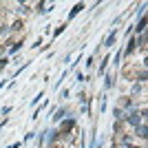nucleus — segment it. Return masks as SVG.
<instances>
[{
	"label": "nucleus",
	"mask_w": 148,
	"mask_h": 148,
	"mask_svg": "<svg viewBox=\"0 0 148 148\" xmlns=\"http://www.w3.org/2000/svg\"><path fill=\"white\" fill-rule=\"evenodd\" d=\"M9 33H11V27H9V25L0 27V36H9Z\"/></svg>",
	"instance_id": "obj_16"
},
{
	"label": "nucleus",
	"mask_w": 148,
	"mask_h": 148,
	"mask_svg": "<svg viewBox=\"0 0 148 148\" xmlns=\"http://www.w3.org/2000/svg\"><path fill=\"white\" fill-rule=\"evenodd\" d=\"M126 148H142V146H133V144H128V146H126Z\"/></svg>",
	"instance_id": "obj_28"
},
{
	"label": "nucleus",
	"mask_w": 148,
	"mask_h": 148,
	"mask_svg": "<svg viewBox=\"0 0 148 148\" xmlns=\"http://www.w3.org/2000/svg\"><path fill=\"white\" fill-rule=\"evenodd\" d=\"M144 9H146V5H142V9H139V22L135 25L137 36H144V29H146V18H144Z\"/></svg>",
	"instance_id": "obj_4"
},
{
	"label": "nucleus",
	"mask_w": 148,
	"mask_h": 148,
	"mask_svg": "<svg viewBox=\"0 0 148 148\" xmlns=\"http://www.w3.org/2000/svg\"><path fill=\"white\" fill-rule=\"evenodd\" d=\"M113 80H115L113 75H106V77H104V88H111L113 86Z\"/></svg>",
	"instance_id": "obj_13"
},
{
	"label": "nucleus",
	"mask_w": 148,
	"mask_h": 148,
	"mask_svg": "<svg viewBox=\"0 0 148 148\" xmlns=\"http://www.w3.org/2000/svg\"><path fill=\"white\" fill-rule=\"evenodd\" d=\"M139 91H142V84H139V82H135V84H133V95H137Z\"/></svg>",
	"instance_id": "obj_21"
},
{
	"label": "nucleus",
	"mask_w": 148,
	"mask_h": 148,
	"mask_svg": "<svg viewBox=\"0 0 148 148\" xmlns=\"http://www.w3.org/2000/svg\"><path fill=\"white\" fill-rule=\"evenodd\" d=\"M115 40H117V29H113L111 33H108V38L104 40V47H106V49H111V47H115Z\"/></svg>",
	"instance_id": "obj_6"
},
{
	"label": "nucleus",
	"mask_w": 148,
	"mask_h": 148,
	"mask_svg": "<svg viewBox=\"0 0 148 148\" xmlns=\"http://www.w3.org/2000/svg\"><path fill=\"white\" fill-rule=\"evenodd\" d=\"M9 148H22V144H11Z\"/></svg>",
	"instance_id": "obj_27"
},
{
	"label": "nucleus",
	"mask_w": 148,
	"mask_h": 148,
	"mask_svg": "<svg viewBox=\"0 0 148 148\" xmlns=\"http://www.w3.org/2000/svg\"><path fill=\"white\" fill-rule=\"evenodd\" d=\"M42 97H44V93H38L36 97L31 99V106H38V104H40V99H42Z\"/></svg>",
	"instance_id": "obj_14"
},
{
	"label": "nucleus",
	"mask_w": 148,
	"mask_h": 148,
	"mask_svg": "<svg viewBox=\"0 0 148 148\" xmlns=\"http://www.w3.org/2000/svg\"><path fill=\"white\" fill-rule=\"evenodd\" d=\"M135 135H139V137H142V139H146V135H148L146 122H144V124H139V126H137V128H135Z\"/></svg>",
	"instance_id": "obj_8"
},
{
	"label": "nucleus",
	"mask_w": 148,
	"mask_h": 148,
	"mask_svg": "<svg viewBox=\"0 0 148 148\" xmlns=\"http://www.w3.org/2000/svg\"><path fill=\"white\" fill-rule=\"evenodd\" d=\"M84 9H86V5H84V2H77V5H75L73 9H71V13L66 16V20H64V22L69 25V22H71V20H73V18H75V16H77L80 11H84Z\"/></svg>",
	"instance_id": "obj_5"
},
{
	"label": "nucleus",
	"mask_w": 148,
	"mask_h": 148,
	"mask_svg": "<svg viewBox=\"0 0 148 148\" xmlns=\"http://www.w3.org/2000/svg\"><path fill=\"white\" fill-rule=\"evenodd\" d=\"M137 47H139V44H137V36H130V40L126 42V47L122 49L124 58H130L133 53H135V49H137Z\"/></svg>",
	"instance_id": "obj_3"
},
{
	"label": "nucleus",
	"mask_w": 148,
	"mask_h": 148,
	"mask_svg": "<svg viewBox=\"0 0 148 148\" xmlns=\"http://www.w3.org/2000/svg\"><path fill=\"white\" fill-rule=\"evenodd\" d=\"M5 66H9V58H0V71H2V69H5Z\"/></svg>",
	"instance_id": "obj_19"
},
{
	"label": "nucleus",
	"mask_w": 148,
	"mask_h": 148,
	"mask_svg": "<svg viewBox=\"0 0 148 148\" xmlns=\"http://www.w3.org/2000/svg\"><path fill=\"white\" fill-rule=\"evenodd\" d=\"M9 27H11V31H22V29H25V22H22V20H16V22L9 25Z\"/></svg>",
	"instance_id": "obj_11"
},
{
	"label": "nucleus",
	"mask_w": 148,
	"mask_h": 148,
	"mask_svg": "<svg viewBox=\"0 0 148 148\" xmlns=\"http://www.w3.org/2000/svg\"><path fill=\"white\" fill-rule=\"evenodd\" d=\"M130 142H133V137H130V135H122V137H119V146H128Z\"/></svg>",
	"instance_id": "obj_12"
},
{
	"label": "nucleus",
	"mask_w": 148,
	"mask_h": 148,
	"mask_svg": "<svg viewBox=\"0 0 148 148\" xmlns=\"http://www.w3.org/2000/svg\"><path fill=\"white\" fill-rule=\"evenodd\" d=\"M40 44H42V38H38V40L31 44V47H33V49H40Z\"/></svg>",
	"instance_id": "obj_24"
},
{
	"label": "nucleus",
	"mask_w": 148,
	"mask_h": 148,
	"mask_svg": "<svg viewBox=\"0 0 148 148\" xmlns=\"http://www.w3.org/2000/svg\"><path fill=\"white\" fill-rule=\"evenodd\" d=\"M29 5H18V13H29Z\"/></svg>",
	"instance_id": "obj_18"
},
{
	"label": "nucleus",
	"mask_w": 148,
	"mask_h": 148,
	"mask_svg": "<svg viewBox=\"0 0 148 148\" xmlns=\"http://www.w3.org/2000/svg\"><path fill=\"white\" fill-rule=\"evenodd\" d=\"M122 58H124V53H122V49H119L117 53H115V62H113V64H115V66H119V62H122Z\"/></svg>",
	"instance_id": "obj_15"
},
{
	"label": "nucleus",
	"mask_w": 148,
	"mask_h": 148,
	"mask_svg": "<svg viewBox=\"0 0 148 148\" xmlns=\"http://www.w3.org/2000/svg\"><path fill=\"white\" fill-rule=\"evenodd\" d=\"M75 77H77V82H80V84H82V82H84V80H86V75H84V73H77V75H75Z\"/></svg>",
	"instance_id": "obj_25"
},
{
	"label": "nucleus",
	"mask_w": 148,
	"mask_h": 148,
	"mask_svg": "<svg viewBox=\"0 0 148 148\" xmlns=\"http://www.w3.org/2000/svg\"><path fill=\"white\" fill-rule=\"evenodd\" d=\"M66 115H69V113H66V108H60V111H58L56 115H53V124H60L62 119L66 117Z\"/></svg>",
	"instance_id": "obj_9"
},
{
	"label": "nucleus",
	"mask_w": 148,
	"mask_h": 148,
	"mask_svg": "<svg viewBox=\"0 0 148 148\" xmlns=\"http://www.w3.org/2000/svg\"><path fill=\"white\" fill-rule=\"evenodd\" d=\"M124 122H126V124H130L133 128H137L139 124H144V122H146V111H144V108H142V111H137V108H130V111L126 113Z\"/></svg>",
	"instance_id": "obj_1"
},
{
	"label": "nucleus",
	"mask_w": 148,
	"mask_h": 148,
	"mask_svg": "<svg viewBox=\"0 0 148 148\" xmlns=\"http://www.w3.org/2000/svg\"><path fill=\"white\" fill-rule=\"evenodd\" d=\"M113 115H115V122H124V117H126V111H122L119 106H115V108H113Z\"/></svg>",
	"instance_id": "obj_7"
},
{
	"label": "nucleus",
	"mask_w": 148,
	"mask_h": 148,
	"mask_svg": "<svg viewBox=\"0 0 148 148\" xmlns=\"http://www.w3.org/2000/svg\"><path fill=\"white\" fill-rule=\"evenodd\" d=\"M11 108H13V106H2V108H0V117L7 115V113H11Z\"/></svg>",
	"instance_id": "obj_20"
},
{
	"label": "nucleus",
	"mask_w": 148,
	"mask_h": 148,
	"mask_svg": "<svg viewBox=\"0 0 148 148\" xmlns=\"http://www.w3.org/2000/svg\"><path fill=\"white\" fill-rule=\"evenodd\" d=\"M64 29H66V22H64V25H62V27H58V29L53 31V40H56V38L60 36V33H62V31H64Z\"/></svg>",
	"instance_id": "obj_17"
},
{
	"label": "nucleus",
	"mask_w": 148,
	"mask_h": 148,
	"mask_svg": "<svg viewBox=\"0 0 148 148\" xmlns=\"http://www.w3.org/2000/svg\"><path fill=\"white\" fill-rule=\"evenodd\" d=\"M73 128H75V117H69V119H62L58 133H60V137H64V135H69Z\"/></svg>",
	"instance_id": "obj_2"
},
{
	"label": "nucleus",
	"mask_w": 148,
	"mask_h": 148,
	"mask_svg": "<svg viewBox=\"0 0 148 148\" xmlns=\"http://www.w3.org/2000/svg\"><path fill=\"white\" fill-rule=\"evenodd\" d=\"M113 130L119 135V133H122V122H115V124H113Z\"/></svg>",
	"instance_id": "obj_22"
},
{
	"label": "nucleus",
	"mask_w": 148,
	"mask_h": 148,
	"mask_svg": "<svg viewBox=\"0 0 148 148\" xmlns=\"http://www.w3.org/2000/svg\"><path fill=\"white\" fill-rule=\"evenodd\" d=\"M119 108H122V111H124V108H128V111H130V108H133V97H124Z\"/></svg>",
	"instance_id": "obj_10"
},
{
	"label": "nucleus",
	"mask_w": 148,
	"mask_h": 148,
	"mask_svg": "<svg viewBox=\"0 0 148 148\" xmlns=\"http://www.w3.org/2000/svg\"><path fill=\"white\" fill-rule=\"evenodd\" d=\"M33 137H36V130H31V133H27V137H25V142H31V139H33Z\"/></svg>",
	"instance_id": "obj_23"
},
{
	"label": "nucleus",
	"mask_w": 148,
	"mask_h": 148,
	"mask_svg": "<svg viewBox=\"0 0 148 148\" xmlns=\"http://www.w3.org/2000/svg\"><path fill=\"white\" fill-rule=\"evenodd\" d=\"M7 53V47H0V56H5Z\"/></svg>",
	"instance_id": "obj_26"
}]
</instances>
